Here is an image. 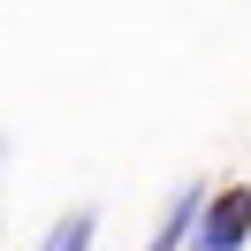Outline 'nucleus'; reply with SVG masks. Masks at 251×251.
Segmentation results:
<instances>
[{"label": "nucleus", "mask_w": 251, "mask_h": 251, "mask_svg": "<svg viewBox=\"0 0 251 251\" xmlns=\"http://www.w3.org/2000/svg\"><path fill=\"white\" fill-rule=\"evenodd\" d=\"M190 251H251V183H213Z\"/></svg>", "instance_id": "nucleus-1"}, {"label": "nucleus", "mask_w": 251, "mask_h": 251, "mask_svg": "<svg viewBox=\"0 0 251 251\" xmlns=\"http://www.w3.org/2000/svg\"><path fill=\"white\" fill-rule=\"evenodd\" d=\"M205 198H213V183H205V175L175 183V190H168V205H160V221H152V236H145V251H190V236H198V213H205Z\"/></svg>", "instance_id": "nucleus-2"}, {"label": "nucleus", "mask_w": 251, "mask_h": 251, "mask_svg": "<svg viewBox=\"0 0 251 251\" xmlns=\"http://www.w3.org/2000/svg\"><path fill=\"white\" fill-rule=\"evenodd\" d=\"M92 236H99V205H69V213L38 236V251H92Z\"/></svg>", "instance_id": "nucleus-3"}, {"label": "nucleus", "mask_w": 251, "mask_h": 251, "mask_svg": "<svg viewBox=\"0 0 251 251\" xmlns=\"http://www.w3.org/2000/svg\"><path fill=\"white\" fill-rule=\"evenodd\" d=\"M0 175H8V129H0Z\"/></svg>", "instance_id": "nucleus-4"}]
</instances>
